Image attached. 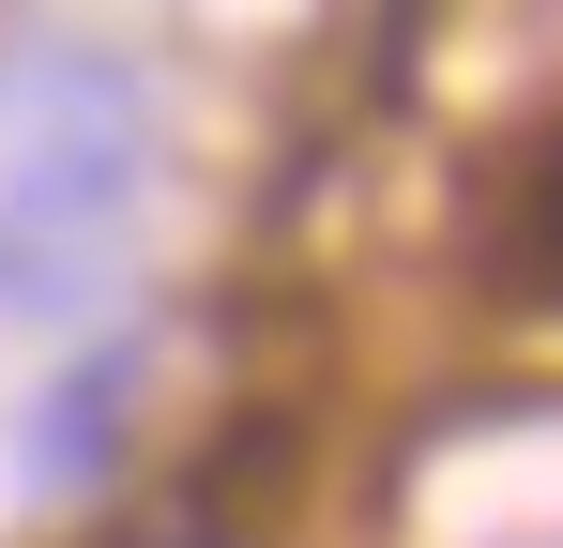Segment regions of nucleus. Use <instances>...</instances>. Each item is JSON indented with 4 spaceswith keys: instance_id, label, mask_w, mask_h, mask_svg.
<instances>
[{
    "instance_id": "obj_1",
    "label": "nucleus",
    "mask_w": 563,
    "mask_h": 548,
    "mask_svg": "<svg viewBox=\"0 0 563 548\" xmlns=\"http://www.w3.org/2000/svg\"><path fill=\"white\" fill-rule=\"evenodd\" d=\"M153 213V91L107 46H15L0 62V320L77 336L137 260Z\"/></svg>"
},
{
    "instance_id": "obj_2",
    "label": "nucleus",
    "mask_w": 563,
    "mask_h": 548,
    "mask_svg": "<svg viewBox=\"0 0 563 548\" xmlns=\"http://www.w3.org/2000/svg\"><path fill=\"white\" fill-rule=\"evenodd\" d=\"M92 442H122V365H77V381H62V412H46V427H31V472H92Z\"/></svg>"
}]
</instances>
